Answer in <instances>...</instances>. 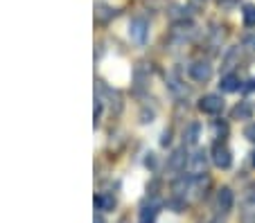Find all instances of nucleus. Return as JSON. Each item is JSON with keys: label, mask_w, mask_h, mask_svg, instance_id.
Listing matches in <instances>:
<instances>
[{"label": "nucleus", "mask_w": 255, "mask_h": 223, "mask_svg": "<svg viewBox=\"0 0 255 223\" xmlns=\"http://www.w3.org/2000/svg\"><path fill=\"white\" fill-rule=\"evenodd\" d=\"M199 108L208 115H217V113L224 108V99L219 95H206V97L199 99Z\"/></svg>", "instance_id": "obj_1"}, {"label": "nucleus", "mask_w": 255, "mask_h": 223, "mask_svg": "<svg viewBox=\"0 0 255 223\" xmlns=\"http://www.w3.org/2000/svg\"><path fill=\"white\" fill-rule=\"evenodd\" d=\"M190 77L194 79V81H208V79L212 77V66L206 61H197L190 66Z\"/></svg>", "instance_id": "obj_2"}, {"label": "nucleus", "mask_w": 255, "mask_h": 223, "mask_svg": "<svg viewBox=\"0 0 255 223\" xmlns=\"http://www.w3.org/2000/svg\"><path fill=\"white\" fill-rule=\"evenodd\" d=\"M212 162H215L219 169H228L233 162L231 151H228L224 145H215V149H212Z\"/></svg>", "instance_id": "obj_3"}, {"label": "nucleus", "mask_w": 255, "mask_h": 223, "mask_svg": "<svg viewBox=\"0 0 255 223\" xmlns=\"http://www.w3.org/2000/svg\"><path fill=\"white\" fill-rule=\"evenodd\" d=\"M129 34H131V39H133L135 43H144V39H147V23H144L142 18L131 20Z\"/></svg>", "instance_id": "obj_4"}, {"label": "nucleus", "mask_w": 255, "mask_h": 223, "mask_svg": "<svg viewBox=\"0 0 255 223\" xmlns=\"http://www.w3.org/2000/svg\"><path fill=\"white\" fill-rule=\"evenodd\" d=\"M185 162H188V153H185V149H176L172 155H169L167 167L172 171H181L185 167Z\"/></svg>", "instance_id": "obj_5"}, {"label": "nucleus", "mask_w": 255, "mask_h": 223, "mask_svg": "<svg viewBox=\"0 0 255 223\" xmlns=\"http://www.w3.org/2000/svg\"><path fill=\"white\" fill-rule=\"evenodd\" d=\"M217 208L222 210V212H228L233 208V192L228 187H222L217 192Z\"/></svg>", "instance_id": "obj_6"}, {"label": "nucleus", "mask_w": 255, "mask_h": 223, "mask_svg": "<svg viewBox=\"0 0 255 223\" xmlns=\"http://www.w3.org/2000/svg\"><path fill=\"white\" fill-rule=\"evenodd\" d=\"M199 133H201V124H197V122H194V124H190L188 129L183 131V142L188 147L197 145V142H199Z\"/></svg>", "instance_id": "obj_7"}, {"label": "nucleus", "mask_w": 255, "mask_h": 223, "mask_svg": "<svg viewBox=\"0 0 255 223\" xmlns=\"http://www.w3.org/2000/svg\"><path fill=\"white\" fill-rule=\"evenodd\" d=\"M219 88H222L224 92H235L242 88V81L237 74H226V77L222 79V83H219Z\"/></svg>", "instance_id": "obj_8"}, {"label": "nucleus", "mask_w": 255, "mask_h": 223, "mask_svg": "<svg viewBox=\"0 0 255 223\" xmlns=\"http://www.w3.org/2000/svg\"><path fill=\"white\" fill-rule=\"evenodd\" d=\"M190 169H192V176L203 174V169H206V153L203 151H199V153H194L190 158Z\"/></svg>", "instance_id": "obj_9"}, {"label": "nucleus", "mask_w": 255, "mask_h": 223, "mask_svg": "<svg viewBox=\"0 0 255 223\" xmlns=\"http://www.w3.org/2000/svg\"><path fill=\"white\" fill-rule=\"evenodd\" d=\"M251 115H253V106L249 102H240L233 108V117L235 120H251Z\"/></svg>", "instance_id": "obj_10"}, {"label": "nucleus", "mask_w": 255, "mask_h": 223, "mask_svg": "<svg viewBox=\"0 0 255 223\" xmlns=\"http://www.w3.org/2000/svg\"><path fill=\"white\" fill-rule=\"evenodd\" d=\"M156 214H158V205H156V203L144 205L142 212H140V223H154Z\"/></svg>", "instance_id": "obj_11"}, {"label": "nucleus", "mask_w": 255, "mask_h": 223, "mask_svg": "<svg viewBox=\"0 0 255 223\" xmlns=\"http://www.w3.org/2000/svg\"><path fill=\"white\" fill-rule=\"evenodd\" d=\"M242 18H244L246 27H255V5H244V9H242Z\"/></svg>", "instance_id": "obj_12"}, {"label": "nucleus", "mask_w": 255, "mask_h": 223, "mask_svg": "<svg viewBox=\"0 0 255 223\" xmlns=\"http://www.w3.org/2000/svg\"><path fill=\"white\" fill-rule=\"evenodd\" d=\"M192 187V176H183V178H178L176 183H174V192L176 194H185V189Z\"/></svg>", "instance_id": "obj_13"}, {"label": "nucleus", "mask_w": 255, "mask_h": 223, "mask_svg": "<svg viewBox=\"0 0 255 223\" xmlns=\"http://www.w3.org/2000/svg\"><path fill=\"white\" fill-rule=\"evenodd\" d=\"M95 205H97L100 210H113L116 201H113L111 196H97V199H95Z\"/></svg>", "instance_id": "obj_14"}, {"label": "nucleus", "mask_w": 255, "mask_h": 223, "mask_svg": "<svg viewBox=\"0 0 255 223\" xmlns=\"http://www.w3.org/2000/svg\"><path fill=\"white\" fill-rule=\"evenodd\" d=\"M244 138H246V140H251V142H255V122L244 129Z\"/></svg>", "instance_id": "obj_15"}, {"label": "nucleus", "mask_w": 255, "mask_h": 223, "mask_svg": "<svg viewBox=\"0 0 255 223\" xmlns=\"http://www.w3.org/2000/svg\"><path fill=\"white\" fill-rule=\"evenodd\" d=\"M244 45H246L249 50H253V52H255V36H246V39H244Z\"/></svg>", "instance_id": "obj_16"}, {"label": "nucleus", "mask_w": 255, "mask_h": 223, "mask_svg": "<svg viewBox=\"0 0 255 223\" xmlns=\"http://www.w3.org/2000/svg\"><path fill=\"white\" fill-rule=\"evenodd\" d=\"M242 90H255V79H251V81H246V86H242Z\"/></svg>", "instance_id": "obj_17"}, {"label": "nucleus", "mask_w": 255, "mask_h": 223, "mask_svg": "<svg viewBox=\"0 0 255 223\" xmlns=\"http://www.w3.org/2000/svg\"><path fill=\"white\" fill-rule=\"evenodd\" d=\"M95 223H102V219H100V217H97V219H95Z\"/></svg>", "instance_id": "obj_18"}, {"label": "nucleus", "mask_w": 255, "mask_h": 223, "mask_svg": "<svg viewBox=\"0 0 255 223\" xmlns=\"http://www.w3.org/2000/svg\"><path fill=\"white\" fill-rule=\"evenodd\" d=\"M253 165H255V153H253Z\"/></svg>", "instance_id": "obj_19"}]
</instances>
